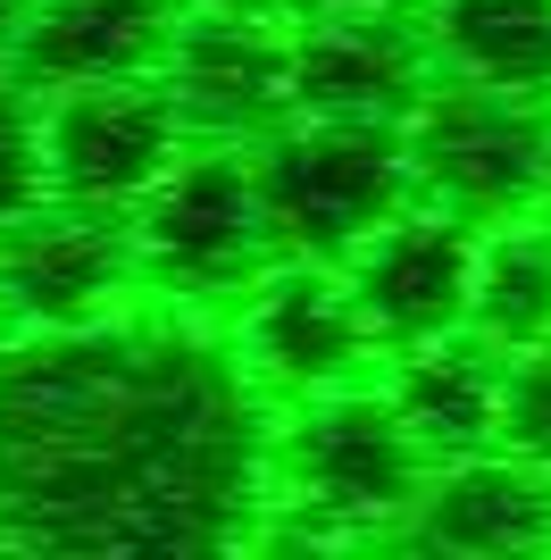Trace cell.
I'll return each instance as SVG.
<instances>
[{
  "instance_id": "9c48e42d",
  "label": "cell",
  "mask_w": 551,
  "mask_h": 560,
  "mask_svg": "<svg viewBox=\"0 0 551 560\" xmlns=\"http://www.w3.org/2000/svg\"><path fill=\"white\" fill-rule=\"evenodd\" d=\"M435 84L443 68L410 0H343V9L293 18V117L410 126V109Z\"/></svg>"
},
{
  "instance_id": "ffe728a7",
  "label": "cell",
  "mask_w": 551,
  "mask_h": 560,
  "mask_svg": "<svg viewBox=\"0 0 551 560\" xmlns=\"http://www.w3.org/2000/svg\"><path fill=\"white\" fill-rule=\"evenodd\" d=\"M251 9H284V18H309V9H343V0H251Z\"/></svg>"
},
{
  "instance_id": "277c9868",
  "label": "cell",
  "mask_w": 551,
  "mask_h": 560,
  "mask_svg": "<svg viewBox=\"0 0 551 560\" xmlns=\"http://www.w3.org/2000/svg\"><path fill=\"white\" fill-rule=\"evenodd\" d=\"M126 226H134V252H142V284H160L176 302L243 293L284 259L268 201H259L251 142H192Z\"/></svg>"
},
{
  "instance_id": "5b68a950",
  "label": "cell",
  "mask_w": 551,
  "mask_h": 560,
  "mask_svg": "<svg viewBox=\"0 0 551 560\" xmlns=\"http://www.w3.org/2000/svg\"><path fill=\"white\" fill-rule=\"evenodd\" d=\"M410 176L418 201L468 218V226H509L535 218L543 192V160H551V101L527 93H484V84H452L410 109Z\"/></svg>"
},
{
  "instance_id": "ac0fdd59",
  "label": "cell",
  "mask_w": 551,
  "mask_h": 560,
  "mask_svg": "<svg viewBox=\"0 0 551 560\" xmlns=\"http://www.w3.org/2000/svg\"><path fill=\"white\" fill-rule=\"evenodd\" d=\"M502 452L551 468V351H518L502 369Z\"/></svg>"
},
{
  "instance_id": "8fae6325",
  "label": "cell",
  "mask_w": 551,
  "mask_h": 560,
  "mask_svg": "<svg viewBox=\"0 0 551 560\" xmlns=\"http://www.w3.org/2000/svg\"><path fill=\"white\" fill-rule=\"evenodd\" d=\"M477 259H484V226L435 210V201H410L401 218H385V226L343 259V277H351V293H360L376 343L401 351V343H435V335L468 327Z\"/></svg>"
},
{
  "instance_id": "30bf717a",
  "label": "cell",
  "mask_w": 551,
  "mask_h": 560,
  "mask_svg": "<svg viewBox=\"0 0 551 560\" xmlns=\"http://www.w3.org/2000/svg\"><path fill=\"white\" fill-rule=\"evenodd\" d=\"M134 293H142V252L126 218L50 201L0 234V335L101 327Z\"/></svg>"
},
{
  "instance_id": "ba28073f",
  "label": "cell",
  "mask_w": 551,
  "mask_h": 560,
  "mask_svg": "<svg viewBox=\"0 0 551 560\" xmlns=\"http://www.w3.org/2000/svg\"><path fill=\"white\" fill-rule=\"evenodd\" d=\"M160 84L192 142H268L293 117V18L251 0H192Z\"/></svg>"
},
{
  "instance_id": "52a82bcc",
  "label": "cell",
  "mask_w": 551,
  "mask_h": 560,
  "mask_svg": "<svg viewBox=\"0 0 551 560\" xmlns=\"http://www.w3.org/2000/svg\"><path fill=\"white\" fill-rule=\"evenodd\" d=\"M234 351L268 401H318L367 376L376 327L335 259H276L234 293Z\"/></svg>"
},
{
  "instance_id": "6da1fadb",
  "label": "cell",
  "mask_w": 551,
  "mask_h": 560,
  "mask_svg": "<svg viewBox=\"0 0 551 560\" xmlns=\"http://www.w3.org/2000/svg\"><path fill=\"white\" fill-rule=\"evenodd\" d=\"M234 335L126 302L101 327L0 335V544L226 552L276 511V427Z\"/></svg>"
},
{
  "instance_id": "4fadbf2b",
  "label": "cell",
  "mask_w": 551,
  "mask_h": 560,
  "mask_svg": "<svg viewBox=\"0 0 551 560\" xmlns=\"http://www.w3.org/2000/svg\"><path fill=\"white\" fill-rule=\"evenodd\" d=\"M418 544H443V552H543L551 544V468L518 460V452H468V460H443L426 477L410 511Z\"/></svg>"
},
{
  "instance_id": "3957f363",
  "label": "cell",
  "mask_w": 551,
  "mask_h": 560,
  "mask_svg": "<svg viewBox=\"0 0 551 560\" xmlns=\"http://www.w3.org/2000/svg\"><path fill=\"white\" fill-rule=\"evenodd\" d=\"M259 160V201H268L276 252L284 259H335L343 268L367 234L418 201L410 135L367 126V117H284Z\"/></svg>"
},
{
  "instance_id": "d6986e66",
  "label": "cell",
  "mask_w": 551,
  "mask_h": 560,
  "mask_svg": "<svg viewBox=\"0 0 551 560\" xmlns=\"http://www.w3.org/2000/svg\"><path fill=\"white\" fill-rule=\"evenodd\" d=\"M25 9H34V0H0V75L17 68V43H25Z\"/></svg>"
},
{
  "instance_id": "e0dca14e",
  "label": "cell",
  "mask_w": 551,
  "mask_h": 560,
  "mask_svg": "<svg viewBox=\"0 0 551 560\" xmlns=\"http://www.w3.org/2000/svg\"><path fill=\"white\" fill-rule=\"evenodd\" d=\"M50 210V151H43V93L0 75V234Z\"/></svg>"
},
{
  "instance_id": "5bb4252c",
  "label": "cell",
  "mask_w": 551,
  "mask_h": 560,
  "mask_svg": "<svg viewBox=\"0 0 551 560\" xmlns=\"http://www.w3.org/2000/svg\"><path fill=\"white\" fill-rule=\"evenodd\" d=\"M502 369H509L502 351L459 327V335H435V343H401L385 401L426 444V460L443 468V460H468V452H493V435H502Z\"/></svg>"
},
{
  "instance_id": "9a60e30c",
  "label": "cell",
  "mask_w": 551,
  "mask_h": 560,
  "mask_svg": "<svg viewBox=\"0 0 551 560\" xmlns=\"http://www.w3.org/2000/svg\"><path fill=\"white\" fill-rule=\"evenodd\" d=\"M418 25L452 84L551 101V0H418Z\"/></svg>"
},
{
  "instance_id": "8992f818",
  "label": "cell",
  "mask_w": 551,
  "mask_h": 560,
  "mask_svg": "<svg viewBox=\"0 0 551 560\" xmlns=\"http://www.w3.org/2000/svg\"><path fill=\"white\" fill-rule=\"evenodd\" d=\"M43 151H50V201L134 218L151 185L192 151V126L160 75L75 84V93H43Z\"/></svg>"
},
{
  "instance_id": "7a4b0ae2",
  "label": "cell",
  "mask_w": 551,
  "mask_h": 560,
  "mask_svg": "<svg viewBox=\"0 0 551 560\" xmlns=\"http://www.w3.org/2000/svg\"><path fill=\"white\" fill-rule=\"evenodd\" d=\"M426 477H435V460L401 427L385 385L376 394L343 385V394L293 401V419L276 427L268 493L309 536H392V527H410Z\"/></svg>"
},
{
  "instance_id": "2e32d148",
  "label": "cell",
  "mask_w": 551,
  "mask_h": 560,
  "mask_svg": "<svg viewBox=\"0 0 551 560\" xmlns=\"http://www.w3.org/2000/svg\"><path fill=\"white\" fill-rule=\"evenodd\" d=\"M468 335H484L502 360H518V351H551V226H543V218L484 226Z\"/></svg>"
},
{
  "instance_id": "44dd1931",
  "label": "cell",
  "mask_w": 551,
  "mask_h": 560,
  "mask_svg": "<svg viewBox=\"0 0 551 560\" xmlns=\"http://www.w3.org/2000/svg\"><path fill=\"white\" fill-rule=\"evenodd\" d=\"M535 218L551 226V160H543V192H535Z\"/></svg>"
},
{
  "instance_id": "7c38bea8",
  "label": "cell",
  "mask_w": 551,
  "mask_h": 560,
  "mask_svg": "<svg viewBox=\"0 0 551 560\" xmlns=\"http://www.w3.org/2000/svg\"><path fill=\"white\" fill-rule=\"evenodd\" d=\"M192 0H34L17 43V84L34 93H75V84H134L167 75L176 25Z\"/></svg>"
}]
</instances>
